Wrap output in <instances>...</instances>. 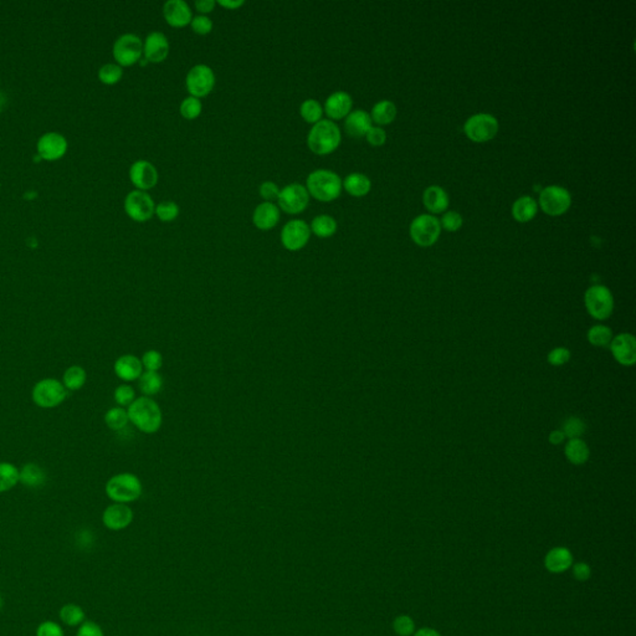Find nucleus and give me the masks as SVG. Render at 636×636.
<instances>
[{"label": "nucleus", "instance_id": "f257e3e1", "mask_svg": "<svg viewBox=\"0 0 636 636\" xmlns=\"http://www.w3.org/2000/svg\"><path fill=\"white\" fill-rule=\"evenodd\" d=\"M127 414L132 424L144 434L157 433L163 423L161 407L149 397L135 399L127 409Z\"/></svg>", "mask_w": 636, "mask_h": 636}, {"label": "nucleus", "instance_id": "f03ea898", "mask_svg": "<svg viewBox=\"0 0 636 636\" xmlns=\"http://www.w3.org/2000/svg\"><path fill=\"white\" fill-rule=\"evenodd\" d=\"M306 189L316 201L330 203L341 196L343 183L341 177L330 169H316L306 180Z\"/></svg>", "mask_w": 636, "mask_h": 636}, {"label": "nucleus", "instance_id": "7ed1b4c3", "mask_svg": "<svg viewBox=\"0 0 636 636\" xmlns=\"http://www.w3.org/2000/svg\"><path fill=\"white\" fill-rule=\"evenodd\" d=\"M342 141L341 130L333 121L321 120L316 125L312 126L309 136L307 144L311 152L318 156H327L334 152Z\"/></svg>", "mask_w": 636, "mask_h": 636}, {"label": "nucleus", "instance_id": "20e7f679", "mask_svg": "<svg viewBox=\"0 0 636 636\" xmlns=\"http://www.w3.org/2000/svg\"><path fill=\"white\" fill-rule=\"evenodd\" d=\"M106 495L114 503H130L138 500L143 492L141 480L137 478L135 473H121L112 476L107 481Z\"/></svg>", "mask_w": 636, "mask_h": 636}, {"label": "nucleus", "instance_id": "39448f33", "mask_svg": "<svg viewBox=\"0 0 636 636\" xmlns=\"http://www.w3.org/2000/svg\"><path fill=\"white\" fill-rule=\"evenodd\" d=\"M67 392L69 391L62 381L55 378H45L34 386L33 400L40 408H56L65 402Z\"/></svg>", "mask_w": 636, "mask_h": 636}, {"label": "nucleus", "instance_id": "423d86ee", "mask_svg": "<svg viewBox=\"0 0 636 636\" xmlns=\"http://www.w3.org/2000/svg\"><path fill=\"white\" fill-rule=\"evenodd\" d=\"M584 304L589 315L598 321L609 318L614 310V299L608 287L603 285H594L584 295Z\"/></svg>", "mask_w": 636, "mask_h": 636}, {"label": "nucleus", "instance_id": "0eeeda50", "mask_svg": "<svg viewBox=\"0 0 636 636\" xmlns=\"http://www.w3.org/2000/svg\"><path fill=\"white\" fill-rule=\"evenodd\" d=\"M116 64L128 67L140 62L143 55V41L136 34L127 33L116 39L112 48Z\"/></svg>", "mask_w": 636, "mask_h": 636}, {"label": "nucleus", "instance_id": "6e6552de", "mask_svg": "<svg viewBox=\"0 0 636 636\" xmlns=\"http://www.w3.org/2000/svg\"><path fill=\"white\" fill-rule=\"evenodd\" d=\"M185 85L193 97H207L215 86V74L210 66L198 64L188 71Z\"/></svg>", "mask_w": 636, "mask_h": 636}, {"label": "nucleus", "instance_id": "1a4fd4ad", "mask_svg": "<svg viewBox=\"0 0 636 636\" xmlns=\"http://www.w3.org/2000/svg\"><path fill=\"white\" fill-rule=\"evenodd\" d=\"M441 233L440 222L428 214L419 215L410 225V236L415 244L428 248L435 244Z\"/></svg>", "mask_w": 636, "mask_h": 636}, {"label": "nucleus", "instance_id": "9d476101", "mask_svg": "<svg viewBox=\"0 0 636 636\" xmlns=\"http://www.w3.org/2000/svg\"><path fill=\"white\" fill-rule=\"evenodd\" d=\"M464 131L471 141L484 143L491 141L497 135L499 122L492 114H475L466 121Z\"/></svg>", "mask_w": 636, "mask_h": 636}, {"label": "nucleus", "instance_id": "9b49d317", "mask_svg": "<svg viewBox=\"0 0 636 636\" xmlns=\"http://www.w3.org/2000/svg\"><path fill=\"white\" fill-rule=\"evenodd\" d=\"M125 212L133 222L144 223L152 219L156 205L147 191H132L125 198Z\"/></svg>", "mask_w": 636, "mask_h": 636}, {"label": "nucleus", "instance_id": "f8f14e48", "mask_svg": "<svg viewBox=\"0 0 636 636\" xmlns=\"http://www.w3.org/2000/svg\"><path fill=\"white\" fill-rule=\"evenodd\" d=\"M571 193L560 185H549L541 191L539 205L546 214L557 217L571 208Z\"/></svg>", "mask_w": 636, "mask_h": 636}, {"label": "nucleus", "instance_id": "ddd939ff", "mask_svg": "<svg viewBox=\"0 0 636 636\" xmlns=\"http://www.w3.org/2000/svg\"><path fill=\"white\" fill-rule=\"evenodd\" d=\"M278 208L287 214L305 212L310 204V194L305 185L291 183L283 187L278 198Z\"/></svg>", "mask_w": 636, "mask_h": 636}, {"label": "nucleus", "instance_id": "4468645a", "mask_svg": "<svg viewBox=\"0 0 636 636\" xmlns=\"http://www.w3.org/2000/svg\"><path fill=\"white\" fill-rule=\"evenodd\" d=\"M310 225L299 220L294 219L285 224L281 230V243L283 248L288 251H299L309 244L311 238Z\"/></svg>", "mask_w": 636, "mask_h": 636}, {"label": "nucleus", "instance_id": "2eb2a0df", "mask_svg": "<svg viewBox=\"0 0 636 636\" xmlns=\"http://www.w3.org/2000/svg\"><path fill=\"white\" fill-rule=\"evenodd\" d=\"M69 143L65 136L57 132H46L40 137L36 143L39 157L48 162L59 161L65 156Z\"/></svg>", "mask_w": 636, "mask_h": 636}, {"label": "nucleus", "instance_id": "dca6fc26", "mask_svg": "<svg viewBox=\"0 0 636 636\" xmlns=\"http://www.w3.org/2000/svg\"><path fill=\"white\" fill-rule=\"evenodd\" d=\"M158 170L151 162L146 159H138L130 168V180L137 191H147L154 188L158 183Z\"/></svg>", "mask_w": 636, "mask_h": 636}, {"label": "nucleus", "instance_id": "f3484780", "mask_svg": "<svg viewBox=\"0 0 636 636\" xmlns=\"http://www.w3.org/2000/svg\"><path fill=\"white\" fill-rule=\"evenodd\" d=\"M610 351L615 360L621 365L630 367L636 362V339L630 333H620L610 342Z\"/></svg>", "mask_w": 636, "mask_h": 636}, {"label": "nucleus", "instance_id": "a211bd4d", "mask_svg": "<svg viewBox=\"0 0 636 636\" xmlns=\"http://www.w3.org/2000/svg\"><path fill=\"white\" fill-rule=\"evenodd\" d=\"M133 521V511L130 506L125 503L109 505L102 515L104 527L111 531H122L128 527Z\"/></svg>", "mask_w": 636, "mask_h": 636}, {"label": "nucleus", "instance_id": "6ab92c4d", "mask_svg": "<svg viewBox=\"0 0 636 636\" xmlns=\"http://www.w3.org/2000/svg\"><path fill=\"white\" fill-rule=\"evenodd\" d=\"M169 54L168 38L163 33L153 32L148 34L143 43V55L148 62L159 64L163 62Z\"/></svg>", "mask_w": 636, "mask_h": 636}, {"label": "nucleus", "instance_id": "aec40b11", "mask_svg": "<svg viewBox=\"0 0 636 636\" xmlns=\"http://www.w3.org/2000/svg\"><path fill=\"white\" fill-rule=\"evenodd\" d=\"M353 107L352 96L346 91H336L327 97L323 112L332 120L346 119Z\"/></svg>", "mask_w": 636, "mask_h": 636}, {"label": "nucleus", "instance_id": "412c9836", "mask_svg": "<svg viewBox=\"0 0 636 636\" xmlns=\"http://www.w3.org/2000/svg\"><path fill=\"white\" fill-rule=\"evenodd\" d=\"M163 17L170 27H183L191 24L193 13L184 0H168L163 6Z\"/></svg>", "mask_w": 636, "mask_h": 636}, {"label": "nucleus", "instance_id": "4be33fe9", "mask_svg": "<svg viewBox=\"0 0 636 636\" xmlns=\"http://www.w3.org/2000/svg\"><path fill=\"white\" fill-rule=\"evenodd\" d=\"M114 373L120 378L121 381H135L140 379L143 373V365L141 359L133 354H125L114 362Z\"/></svg>", "mask_w": 636, "mask_h": 636}, {"label": "nucleus", "instance_id": "5701e85b", "mask_svg": "<svg viewBox=\"0 0 636 636\" xmlns=\"http://www.w3.org/2000/svg\"><path fill=\"white\" fill-rule=\"evenodd\" d=\"M280 222V208L275 203L264 201L259 204L252 214V223L256 228L267 231L275 228Z\"/></svg>", "mask_w": 636, "mask_h": 636}, {"label": "nucleus", "instance_id": "b1692460", "mask_svg": "<svg viewBox=\"0 0 636 636\" xmlns=\"http://www.w3.org/2000/svg\"><path fill=\"white\" fill-rule=\"evenodd\" d=\"M372 119L368 112L363 109H356L346 117L344 120V130L349 136L354 138L365 137L372 128Z\"/></svg>", "mask_w": 636, "mask_h": 636}, {"label": "nucleus", "instance_id": "393cba45", "mask_svg": "<svg viewBox=\"0 0 636 636\" xmlns=\"http://www.w3.org/2000/svg\"><path fill=\"white\" fill-rule=\"evenodd\" d=\"M425 207L431 212H442L449 207V196L441 187L431 185L426 188L423 196Z\"/></svg>", "mask_w": 636, "mask_h": 636}, {"label": "nucleus", "instance_id": "a878e982", "mask_svg": "<svg viewBox=\"0 0 636 636\" xmlns=\"http://www.w3.org/2000/svg\"><path fill=\"white\" fill-rule=\"evenodd\" d=\"M19 471H20L19 482L30 489L40 487L46 481V473H45L44 468L39 466L38 464L27 462Z\"/></svg>", "mask_w": 636, "mask_h": 636}, {"label": "nucleus", "instance_id": "bb28decb", "mask_svg": "<svg viewBox=\"0 0 636 636\" xmlns=\"http://www.w3.org/2000/svg\"><path fill=\"white\" fill-rule=\"evenodd\" d=\"M537 214V201L532 196H521L513 203L512 215L520 223L531 222Z\"/></svg>", "mask_w": 636, "mask_h": 636}, {"label": "nucleus", "instance_id": "cd10ccee", "mask_svg": "<svg viewBox=\"0 0 636 636\" xmlns=\"http://www.w3.org/2000/svg\"><path fill=\"white\" fill-rule=\"evenodd\" d=\"M343 188L352 196H365L372 188V182L362 173H351L342 180Z\"/></svg>", "mask_w": 636, "mask_h": 636}, {"label": "nucleus", "instance_id": "c85d7f7f", "mask_svg": "<svg viewBox=\"0 0 636 636\" xmlns=\"http://www.w3.org/2000/svg\"><path fill=\"white\" fill-rule=\"evenodd\" d=\"M337 228L338 225L336 219L331 217V215H327V214L317 215L312 220V223L310 225L311 233H313L316 236H318L321 239H327V238L333 236V235L336 234Z\"/></svg>", "mask_w": 636, "mask_h": 636}, {"label": "nucleus", "instance_id": "c756f323", "mask_svg": "<svg viewBox=\"0 0 636 636\" xmlns=\"http://www.w3.org/2000/svg\"><path fill=\"white\" fill-rule=\"evenodd\" d=\"M397 117V107L393 104L392 101L383 100L378 104H375L372 109L370 119L372 122H375L378 125H389Z\"/></svg>", "mask_w": 636, "mask_h": 636}, {"label": "nucleus", "instance_id": "7c9ffc66", "mask_svg": "<svg viewBox=\"0 0 636 636\" xmlns=\"http://www.w3.org/2000/svg\"><path fill=\"white\" fill-rule=\"evenodd\" d=\"M571 552L566 548H555L549 552L546 558V566L549 571L560 573L568 569L571 564Z\"/></svg>", "mask_w": 636, "mask_h": 636}, {"label": "nucleus", "instance_id": "2f4dec72", "mask_svg": "<svg viewBox=\"0 0 636 636\" xmlns=\"http://www.w3.org/2000/svg\"><path fill=\"white\" fill-rule=\"evenodd\" d=\"M138 386H140V391L144 394V397H152L163 389V378L158 372L146 370L140 377Z\"/></svg>", "mask_w": 636, "mask_h": 636}, {"label": "nucleus", "instance_id": "473e14b6", "mask_svg": "<svg viewBox=\"0 0 636 636\" xmlns=\"http://www.w3.org/2000/svg\"><path fill=\"white\" fill-rule=\"evenodd\" d=\"M567 459L574 465H583L589 459V447L582 439H571L564 447Z\"/></svg>", "mask_w": 636, "mask_h": 636}, {"label": "nucleus", "instance_id": "72a5a7b5", "mask_svg": "<svg viewBox=\"0 0 636 636\" xmlns=\"http://www.w3.org/2000/svg\"><path fill=\"white\" fill-rule=\"evenodd\" d=\"M88 381V373L80 365H71L64 373L62 377V384L65 386L67 391H79L85 383Z\"/></svg>", "mask_w": 636, "mask_h": 636}, {"label": "nucleus", "instance_id": "f704fd0d", "mask_svg": "<svg viewBox=\"0 0 636 636\" xmlns=\"http://www.w3.org/2000/svg\"><path fill=\"white\" fill-rule=\"evenodd\" d=\"M19 468L11 462H0V494L11 491L19 484Z\"/></svg>", "mask_w": 636, "mask_h": 636}, {"label": "nucleus", "instance_id": "c9c22d12", "mask_svg": "<svg viewBox=\"0 0 636 636\" xmlns=\"http://www.w3.org/2000/svg\"><path fill=\"white\" fill-rule=\"evenodd\" d=\"M299 114L307 123L316 125L322 120L323 106L315 98H309L299 106Z\"/></svg>", "mask_w": 636, "mask_h": 636}, {"label": "nucleus", "instance_id": "e433bc0d", "mask_svg": "<svg viewBox=\"0 0 636 636\" xmlns=\"http://www.w3.org/2000/svg\"><path fill=\"white\" fill-rule=\"evenodd\" d=\"M60 619L65 625L79 626L85 621V611L77 604H65L60 609Z\"/></svg>", "mask_w": 636, "mask_h": 636}, {"label": "nucleus", "instance_id": "4c0bfd02", "mask_svg": "<svg viewBox=\"0 0 636 636\" xmlns=\"http://www.w3.org/2000/svg\"><path fill=\"white\" fill-rule=\"evenodd\" d=\"M611 339H613V332L609 327L604 326V325L593 326L588 331V341L595 347H607V346H609Z\"/></svg>", "mask_w": 636, "mask_h": 636}, {"label": "nucleus", "instance_id": "58836bf2", "mask_svg": "<svg viewBox=\"0 0 636 636\" xmlns=\"http://www.w3.org/2000/svg\"><path fill=\"white\" fill-rule=\"evenodd\" d=\"M122 76H123V67H121L120 65L114 64V62L104 64L98 70V80L109 86L119 83Z\"/></svg>", "mask_w": 636, "mask_h": 636}, {"label": "nucleus", "instance_id": "ea45409f", "mask_svg": "<svg viewBox=\"0 0 636 636\" xmlns=\"http://www.w3.org/2000/svg\"><path fill=\"white\" fill-rule=\"evenodd\" d=\"M128 421H130V419H128L127 410L121 407L111 408L107 410V413L104 414V423L109 429L114 430V431H119V430L126 428Z\"/></svg>", "mask_w": 636, "mask_h": 636}, {"label": "nucleus", "instance_id": "a19ab883", "mask_svg": "<svg viewBox=\"0 0 636 636\" xmlns=\"http://www.w3.org/2000/svg\"><path fill=\"white\" fill-rule=\"evenodd\" d=\"M180 205L175 201H161L158 205H156V212L158 219L164 223H170L180 217Z\"/></svg>", "mask_w": 636, "mask_h": 636}, {"label": "nucleus", "instance_id": "79ce46f5", "mask_svg": "<svg viewBox=\"0 0 636 636\" xmlns=\"http://www.w3.org/2000/svg\"><path fill=\"white\" fill-rule=\"evenodd\" d=\"M180 114L185 120H196L201 116L203 111V104L199 98L188 96L185 97L180 107Z\"/></svg>", "mask_w": 636, "mask_h": 636}, {"label": "nucleus", "instance_id": "37998d69", "mask_svg": "<svg viewBox=\"0 0 636 636\" xmlns=\"http://www.w3.org/2000/svg\"><path fill=\"white\" fill-rule=\"evenodd\" d=\"M586 429H587V426L582 419L578 418V417H571L564 421L562 431L564 436L571 440V439H581V436L586 433Z\"/></svg>", "mask_w": 636, "mask_h": 636}, {"label": "nucleus", "instance_id": "c03bdc74", "mask_svg": "<svg viewBox=\"0 0 636 636\" xmlns=\"http://www.w3.org/2000/svg\"><path fill=\"white\" fill-rule=\"evenodd\" d=\"M114 398V402H117L121 408H123V407H130L132 402H135L136 393L130 384H121L116 388Z\"/></svg>", "mask_w": 636, "mask_h": 636}, {"label": "nucleus", "instance_id": "a18cd8bd", "mask_svg": "<svg viewBox=\"0 0 636 636\" xmlns=\"http://www.w3.org/2000/svg\"><path fill=\"white\" fill-rule=\"evenodd\" d=\"M141 362L143 368L149 372H158L163 367V356L156 349H149L143 353Z\"/></svg>", "mask_w": 636, "mask_h": 636}, {"label": "nucleus", "instance_id": "49530a36", "mask_svg": "<svg viewBox=\"0 0 636 636\" xmlns=\"http://www.w3.org/2000/svg\"><path fill=\"white\" fill-rule=\"evenodd\" d=\"M191 29L193 32L199 35H208L209 33H212V20L208 15H196V17H193L191 22Z\"/></svg>", "mask_w": 636, "mask_h": 636}, {"label": "nucleus", "instance_id": "de8ad7c7", "mask_svg": "<svg viewBox=\"0 0 636 636\" xmlns=\"http://www.w3.org/2000/svg\"><path fill=\"white\" fill-rule=\"evenodd\" d=\"M547 359H548L549 365L560 367L569 362L571 352H569V349H564V347H557L549 352Z\"/></svg>", "mask_w": 636, "mask_h": 636}, {"label": "nucleus", "instance_id": "09e8293b", "mask_svg": "<svg viewBox=\"0 0 636 636\" xmlns=\"http://www.w3.org/2000/svg\"><path fill=\"white\" fill-rule=\"evenodd\" d=\"M462 217L457 212H447L441 219L440 225L447 231H457L462 226Z\"/></svg>", "mask_w": 636, "mask_h": 636}, {"label": "nucleus", "instance_id": "8fccbe9b", "mask_svg": "<svg viewBox=\"0 0 636 636\" xmlns=\"http://www.w3.org/2000/svg\"><path fill=\"white\" fill-rule=\"evenodd\" d=\"M280 188L276 183L273 182H264L260 188H259V191H260V196H262V199L265 201H270V203H273V201H278V196H280Z\"/></svg>", "mask_w": 636, "mask_h": 636}, {"label": "nucleus", "instance_id": "3c124183", "mask_svg": "<svg viewBox=\"0 0 636 636\" xmlns=\"http://www.w3.org/2000/svg\"><path fill=\"white\" fill-rule=\"evenodd\" d=\"M36 636H65L64 630L57 623L46 620L43 621L36 629Z\"/></svg>", "mask_w": 636, "mask_h": 636}, {"label": "nucleus", "instance_id": "603ef678", "mask_svg": "<svg viewBox=\"0 0 636 636\" xmlns=\"http://www.w3.org/2000/svg\"><path fill=\"white\" fill-rule=\"evenodd\" d=\"M76 636H104V634L97 623L83 621L77 630Z\"/></svg>", "mask_w": 636, "mask_h": 636}, {"label": "nucleus", "instance_id": "864d4df0", "mask_svg": "<svg viewBox=\"0 0 636 636\" xmlns=\"http://www.w3.org/2000/svg\"><path fill=\"white\" fill-rule=\"evenodd\" d=\"M365 138L372 146L379 147V146L386 143V133L381 127H372L368 133L365 135Z\"/></svg>", "mask_w": 636, "mask_h": 636}, {"label": "nucleus", "instance_id": "5fc2aeb1", "mask_svg": "<svg viewBox=\"0 0 636 636\" xmlns=\"http://www.w3.org/2000/svg\"><path fill=\"white\" fill-rule=\"evenodd\" d=\"M394 629H395L399 635H410L414 631L413 620L410 619L409 616H399L394 621Z\"/></svg>", "mask_w": 636, "mask_h": 636}, {"label": "nucleus", "instance_id": "6e6d98bb", "mask_svg": "<svg viewBox=\"0 0 636 636\" xmlns=\"http://www.w3.org/2000/svg\"><path fill=\"white\" fill-rule=\"evenodd\" d=\"M215 4L217 3L214 0H198V1H196V11L201 13V15H207V14L214 11Z\"/></svg>", "mask_w": 636, "mask_h": 636}, {"label": "nucleus", "instance_id": "4d7b16f0", "mask_svg": "<svg viewBox=\"0 0 636 636\" xmlns=\"http://www.w3.org/2000/svg\"><path fill=\"white\" fill-rule=\"evenodd\" d=\"M574 574H576L578 579L581 581H586L589 576H590V568L584 564V563H579L574 567Z\"/></svg>", "mask_w": 636, "mask_h": 636}, {"label": "nucleus", "instance_id": "13d9d810", "mask_svg": "<svg viewBox=\"0 0 636 636\" xmlns=\"http://www.w3.org/2000/svg\"><path fill=\"white\" fill-rule=\"evenodd\" d=\"M219 6H224L230 11H235L245 4L244 0H219Z\"/></svg>", "mask_w": 636, "mask_h": 636}, {"label": "nucleus", "instance_id": "bf43d9fd", "mask_svg": "<svg viewBox=\"0 0 636 636\" xmlns=\"http://www.w3.org/2000/svg\"><path fill=\"white\" fill-rule=\"evenodd\" d=\"M548 439L550 444H553V445H560V444H562V442L564 441L566 436H564L562 430H553V431L549 434Z\"/></svg>", "mask_w": 636, "mask_h": 636}, {"label": "nucleus", "instance_id": "052dcab7", "mask_svg": "<svg viewBox=\"0 0 636 636\" xmlns=\"http://www.w3.org/2000/svg\"><path fill=\"white\" fill-rule=\"evenodd\" d=\"M415 636H440L435 630H431V629H421L419 630Z\"/></svg>", "mask_w": 636, "mask_h": 636}, {"label": "nucleus", "instance_id": "680f3d73", "mask_svg": "<svg viewBox=\"0 0 636 636\" xmlns=\"http://www.w3.org/2000/svg\"><path fill=\"white\" fill-rule=\"evenodd\" d=\"M1 608H3V598H1V595H0V609H1Z\"/></svg>", "mask_w": 636, "mask_h": 636}]
</instances>
